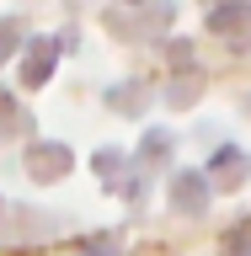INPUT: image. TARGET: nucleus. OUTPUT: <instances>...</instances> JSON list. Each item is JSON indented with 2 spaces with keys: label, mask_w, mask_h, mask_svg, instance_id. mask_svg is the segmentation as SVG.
<instances>
[{
  "label": "nucleus",
  "mask_w": 251,
  "mask_h": 256,
  "mask_svg": "<svg viewBox=\"0 0 251 256\" xmlns=\"http://www.w3.org/2000/svg\"><path fill=\"white\" fill-rule=\"evenodd\" d=\"M27 166L38 182H54V176L70 166V150H59V144H38V150H27Z\"/></svg>",
  "instance_id": "obj_1"
},
{
  "label": "nucleus",
  "mask_w": 251,
  "mask_h": 256,
  "mask_svg": "<svg viewBox=\"0 0 251 256\" xmlns=\"http://www.w3.org/2000/svg\"><path fill=\"white\" fill-rule=\"evenodd\" d=\"M48 64H54V43H38L32 59H27V86H38V80L48 75Z\"/></svg>",
  "instance_id": "obj_2"
},
{
  "label": "nucleus",
  "mask_w": 251,
  "mask_h": 256,
  "mask_svg": "<svg viewBox=\"0 0 251 256\" xmlns=\"http://www.w3.org/2000/svg\"><path fill=\"white\" fill-rule=\"evenodd\" d=\"M11 38H16V22H6V27H0V59L11 54Z\"/></svg>",
  "instance_id": "obj_3"
}]
</instances>
